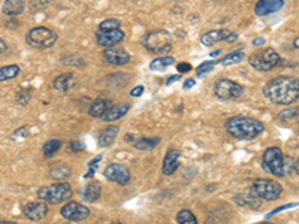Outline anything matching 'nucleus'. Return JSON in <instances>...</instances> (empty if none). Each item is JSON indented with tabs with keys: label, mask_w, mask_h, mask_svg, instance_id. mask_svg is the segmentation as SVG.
Returning <instances> with one entry per match:
<instances>
[{
	"label": "nucleus",
	"mask_w": 299,
	"mask_h": 224,
	"mask_svg": "<svg viewBox=\"0 0 299 224\" xmlns=\"http://www.w3.org/2000/svg\"><path fill=\"white\" fill-rule=\"evenodd\" d=\"M295 206H296V203H289V205L280 206V208H277V209H274L272 212H270V214L267 215V218H270V217L275 215V214H278V212H281V211H284V209H287V208H295Z\"/></svg>",
	"instance_id": "41"
},
{
	"label": "nucleus",
	"mask_w": 299,
	"mask_h": 224,
	"mask_svg": "<svg viewBox=\"0 0 299 224\" xmlns=\"http://www.w3.org/2000/svg\"><path fill=\"white\" fill-rule=\"evenodd\" d=\"M48 214V205L47 202H31L24 206V215L30 221H41Z\"/></svg>",
	"instance_id": "14"
},
{
	"label": "nucleus",
	"mask_w": 299,
	"mask_h": 224,
	"mask_svg": "<svg viewBox=\"0 0 299 224\" xmlns=\"http://www.w3.org/2000/svg\"><path fill=\"white\" fill-rule=\"evenodd\" d=\"M104 175L108 181L120 184V185H126L130 181V170L124 165H120V163L108 165L107 169L104 170Z\"/></svg>",
	"instance_id": "13"
},
{
	"label": "nucleus",
	"mask_w": 299,
	"mask_h": 224,
	"mask_svg": "<svg viewBox=\"0 0 299 224\" xmlns=\"http://www.w3.org/2000/svg\"><path fill=\"white\" fill-rule=\"evenodd\" d=\"M61 63L68 64V66H75V67H80V69L85 66V61L81 56H69L66 58H61Z\"/></svg>",
	"instance_id": "33"
},
{
	"label": "nucleus",
	"mask_w": 299,
	"mask_h": 224,
	"mask_svg": "<svg viewBox=\"0 0 299 224\" xmlns=\"http://www.w3.org/2000/svg\"><path fill=\"white\" fill-rule=\"evenodd\" d=\"M175 63V58L171 56H160L157 57V58H154L151 63H150V70H154V72H157V70H162V69H166V67H169V66H172Z\"/></svg>",
	"instance_id": "27"
},
{
	"label": "nucleus",
	"mask_w": 299,
	"mask_h": 224,
	"mask_svg": "<svg viewBox=\"0 0 299 224\" xmlns=\"http://www.w3.org/2000/svg\"><path fill=\"white\" fill-rule=\"evenodd\" d=\"M124 38H126V34L121 28H114V30H99L97 28V31H96V42L99 47H104V48L115 47L117 44L123 42Z\"/></svg>",
	"instance_id": "12"
},
{
	"label": "nucleus",
	"mask_w": 299,
	"mask_h": 224,
	"mask_svg": "<svg viewBox=\"0 0 299 224\" xmlns=\"http://www.w3.org/2000/svg\"><path fill=\"white\" fill-rule=\"evenodd\" d=\"M130 109V105L126 102V103H117V105H114V106H109L107 112L102 115V120L104 121H115V120H120V118H123L127 111Z\"/></svg>",
	"instance_id": "18"
},
{
	"label": "nucleus",
	"mask_w": 299,
	"mask_h": 224,
	"mask_svg": "<svg viewBox=\"0 0 299 224\" xmlns=\"http://www.w3.org/2000/svg\"><path fill=\"white\" fill-rule=\"evenodd\" d=\"M61 145H63V142L60 139L47 140V142L44 143V146H42V153H44V156H45L47 159H50V157H53L55 153L61 148Z\"/></svg>",
	"instance_id": "28"
},
{
	"label": "nucleus",
	"mask_w": 299,
	"mask_h": 224,
	"mask_svg": "<svg viewBox=\"0 0 299 224\" xmlns=\"http://www.w3.org/2000/svg\"><path fill=\"white\" fill-rule=\"evenodd\" d=\"M61 217L68 221H82L90 217V209L78 202H66V205L60 211Z\"/></svg>",
	"instance_id": "10"
},
{
	"label": "nucleus",
	"mask_w": 299,
	"mask_h": 224,
	"mask_svg": "<svg viewBox=\"0 0 299 224\" xmlns=\"http://www.w3.org/2000/svg\"><path fill=\"white\" fill-rule=\"evenodd\" d=\"M237 39H238V34L235 31H230L227 28H221V30H210V31H207L205 34H202L201 42L205 47H213L214 44H217L220 41L234 44Z\"/></svg>",
	"instance_id": "11"
},
{
	"label": "nucleus",
	"mask_w": 299,
	"mask_h": 224,
	"mask_svg": "<svg viewBox=\"0 0 299 224\" xmlns=\"http://www.w3.org/2000/svg\"><path fill=\"white\" fill-rule=\"evenodd\" d=\"M101 193H102V185H101V182L93 181V182L87 184V185L82 189L81 197H82V200L93 203V202H96V200L101 197Z\"/></svg>",
	"instance_id": "20"
},
{
	"label": "nucleus",
	"mask_w": 299,
	"mask_h": 224,
	"mask_svg": "<svg viewBox=\"0 0 299 224\" xmlns=\"http://www.w3.org/2000/svg\"><path fill=\"white\" fill-rule=\"evenodd\" d=\"M265 44V38H256V39H253V45L254 47H262Z\"/></svg>",
	"instance_id": "46"
},
{
	"label": "nucleus",
	"mask_w": 299,
	"mask_h": 224,
	"mask_svg": "<svg viewBox=\"0 0 299 224\" xmlns=\"http://www.w3.org/2000/svg\"><path fill=\"white\" fill-rule=\"evenodd\" d=\"M296 170H298L296 162L292 157L284 156V175H293V173H296Z\"/></svg>",
	"instance_id": "34"
},
{
	"label": "nucleus",
	"mask_w": 299,
	"mask_h": 224,
	"mask_svg": "<svg viewBox=\"0 0 299 224\" xmlns=\"http://www.w3.org/2000/svg\"><path fill=\"white\" fill-rule=\"evenodd\" d=\"M142 93H144V85H138L130 91V96L132 97H139V96H142Z\"/></svg>",
	"instance_id": "43"
},
{
	"label": "nucleus",
	"mask_w": 299,
	"mask_h": 224,
	"mask_svg": "<svg viewBox=\"0 0 299 224\" xmlns=\"http://www.w3.org/2000/svg\"><path fill=\"white\" fill-rule=\"evenodd\" d=\"M26 41L30 47L38 48V50H47L54 47L57 42V33L54 30L47 27H35L28 30Z\"/></svg>",
	"instance_id": "6"
},
{
	"label": "nucleus",
	"mask_w": 299,
	"mask_h": 224,
	"mask_svg": "<svg viewBox=\"0 0 299 224\" xmlns=\"http://www.w3.org/2000/svg\"><path fill=\"white\" fill-rule=\"evenodd\" d=\"M20 75V66L18 64H9V66H2L0 67V83L3 81H11Z\"/></svg>",
	"instance_id": "26"
},
{
	"label": "nucleus",
	"mask_w": 299,
	"mask_h": 224,
	"mask_svg": "<svg viewBox=\"0 0 299 224\" xmlns=\"http://www.w3.org/2000/svg\"><path fill=\"white\" fill-rule=\"evenodd\" d=\"M194 85H196V80H191V78H189V80H186V81H184L183 88H184V90H190V88H193Z\"/></svg>",
	"instance_id": "44"
},
{
	"label": "nucleus",
	"mask_w": 299,
	"mask_h": 224,
	"mask_svg": "<svg viewBox=\"0 0 299 224\" xmlns=\"http://www.w3.org/2000/svg\"><path fill=\"white\" fill-rule=\"evenodd\" d=\"M72 83H74V73H61L54 80L53 87L58 93H66L71 88Z\"/></svg>",
	"instance_id": "23"
},
{
	"label": "nucleus",
	"mask_w": 299,
	"mask_h": 224,
	"mask_svg": "<svg viewBox=\"0 0 299 224\" xmlns=\"http://www.w3.org/2000/svg\"><path fill=\"white\" fill-rule=\"evenodd\" d=\"M248 63L259 72H268L280 63V56L275 50L265 48L262 51H257V53L251 54L248 58Z\"/></svg>",
	"instance_id": "8"
},
{
	"label": "nucleus",
	"mask_w": 299,
	"mask_h": 224,
	"mask_svg": "<svg viewBox=\"0 0 299 224\" xmlns=\"http://www.w3.org/2000/svg\"><path fill=\"white\" fill-rule=\"evenodd\" d=\"M177 223L180 224H194L197 223V218H196V215L189 211V209H181L178 214H177Z\"/></svg>",
	"instance_id": "31"
},
{
	"label": "nucleus",
	"mask_w": 299,
	"mask_h": 224,
	"mask_svg": "<svg viewBox=\"0 0 299 224\" xmlns=\"http://www.w3.org/2000/svg\"><path fill=\"white\" fill-rule=\"evenodd\" d=\"M262 166L267 172H270L274 176L283 178L284 175V154L281 148L278 146H271L263 153L262 157Z\"/></svg>",
	"instance_id": "7"
},
{
	"label": "nucleus",
	"mask_w": 299,
	"mask_h": 224,
	"mask_svg": "<svg viewBox=\"0 0 299 224\" xmlns=\"http://www.w3.org/2000/svg\"><path fill=\"white\" fill-rule=\"evenodd\" d=\"M144 47L156 56H166L172 50V36L163 28L148 31L144 38Z\"/></svg>",
	"instance_id": "3"
},
{
	"label": "nucleus",
	"mask_w": 299,
	"mask_h": 224,
	"mask_svg": "<svg viewBox=\"0 0 299 224\" xmlns=\"http://www.w3.org/2000/svg\"><path fill=\"white\" fill-rule=\"evenodd\" d=\"M30 99H31V93H30V90H27V88H23V90H20L15 94V102L18 105H21V106H26L28 102H30Z\"/></svg>",
	"instance_id": "32"
},
{
	"label": "nucleus",
	"mask_w": 299,
	"mask_h": 224,
	"mask_svg": "<svg viewBox=\"0 0 299 224\" xmlns=\"http://www.w3.org/2000/svg\"><path fill=\"white\" fill-rule=\"evenodd\" d=\"M217 63L218 61H214V60H211V61H204V63H202V64L196 69V75H197V77H204L205 73L211 72Z\"/></svg>",
	"instance_id": "36"
},
{
	"label": "nucleus",
	"mask_w": 299,
	"mask_h": 224,
	"mask_svg": "<svg viewBox=\"0 0 299 224\" xmlns=\"http://www.w3.org/2000/svg\"><path fill=\"white\" fill-rule=\"evenodd\" d=\"M218 54H220V51H216V53H213V54H211V57H216L218 56Z\"/></svg>",
	"instance_id": "48"
},
{
	"label": "nucleus",
	"mask_w": 299,
	"mask_h": 224,
	"mask_svg": "<svg viewBox=\"0 0 299 224\" xmlns=\"http://www.w3.org/2000/svg\"><path fill=\"white\" fill-rule=\"evenodd\" d=\"M5 51H6V42L0 38V54L5 53Z\"/></svg>",
	"instance_id": "47"
},
{
	"label": "nucleus",
	"mask_w": 299,
	"mask_h": 224,
	"mask_svg": "<svg viewBox=\"0 0 299 224\" xmlns=\"http://www.w3.org/2000/svg\"><path fill=\"white\" fill-rule=\"evenodd\" d=\"M245 88L241 84L230 80H218L214 85V94L220 100H235L244 94Z\"/></svg>",
	"instance_id": "9"
},
{
	"label": "nucleus",
	"mask_w": 299,
	"mask_h": 224,
	"mask_svg": "<svg viewBox=\"0 0 299 224\" xmlns=\"http://www.w3.org/2000/svg\"><path fill=\"white\" fill-rule=\"evenodd\" d=\"M180 157H181V153L178 150H168L166 154H164L163 159V165H162V172L163 175H174L177 172V169L180 168Z\"/></svg>",
	"instance_id": "17"
},
{
	"label": "nucleus",
	"mask_w": 299,
	"mask_h": 224,
	"mask_svg": "<svg viewBox=\"0 0 299 224\" xmlns=\"http://www.w3.org/2000/svg\"><path fill=\"white\" fill-rule=\"evenodd\" d=\"M278 118L281 121H293V120L298 118V109L295 108V109H286V111L280 112L278 114Z\"/></svg>",
	"instance_id": "37"
},
{
	"label": "nucleus",
	"mask_w": 299,
	"mask_h": 224,
	"mask_svg": "<svg viewBox=\"0 0 299 224\" xmlns=\"http://www.w3.org/2000/svg\"><path fill=\"white\" fill-rule=\"evenodd\" d=\"M28 135H30V127H28V126H23L20 130H17V132L14 133V136L20 138V139H26Z\"/></svg>",
	"instance_id": "39"
},
{
	"label": "nucleus",
	"mask_w": 299,
	"mask_h": 224,
	"mask_svg": "<svg viewBox=\"0 0 299 224\" xmlns=\"http://www.w3.org/2000/svg\"><path fill=\"white\" fill-rule=\"evenodd\" d=\"M72 195H74L72 187L68 182H54L51 185L41 187L38 190V197L47 203H51V205L63 203V202L69 200Z\"/></svg>",
	"instance_id": "4"
},
{
	"label": "nucleus",
	"mask_w": 299,
	"mask_h": 224,
	"mask_svg": "<svg viewBox=\"0 0 299 224\" xmlns=\"http://www.w3.org/2000/svg\"><path fill=\"white\" fill-rule=\"evenodd\" d=\"M24 2L23 0H5L2 6V12L9 17H17L24 12Z\"/></svg>",
	"instance_id": "21"
},
{
	"label": "nucleus",
	"mask_w": 299,
	"mask_h": 224,
	"mask_svg": "<svg viewBox=\"0 0 299 224\" xmlns=\"http://www.w3.org/2000/svg\"><path fill=\"white\" fill-rule=\"evenodd\" d=\"M104 58L107 63L112 64V66H124L130 61V54L124 50L111 47L104 51Z\"/></svg>",
	"instance_id": "15"
},
{
	"label": "nucleus",
	"mask_w": 299,
	"mask_h": 224,
	"mask_svg": "<svg viewBox=\"0 0 299 224\" xmlns=\"http://www.w3.org/2000/svg\"><path fill=\"white\" fill-rule=\"evenodd\" d=\"M72 175V169L66 165H58V166H54L50 170V176L54 178V179H66Z\"/></svg>",
	"instance_id": "29"
},
{
	"label": "nucleus",
	"mask_w": 299,
	"mask_h": 224,
	"mask_svg": "<svg viewBox=\"0 0 299 224\" xmlns=\"http://www.w3.org/2000/svg\"><path fill=\"white\" fill-rule=\"evenodd\" d=\"M102 160V156H97V157H94L90 163H88V172L85 173V178H91L93 175H94V172H96V169L99 166V162Z\"/></svg>",
	"instance_id": "38"
},
{
	"label": "nucleus",
	"mask_w": 299,
	"mask_h": 224,
	"mask_svg": "<svg viewBox=\"0 0 299 224\" xmlns=\"http://www.w3.org/2000/svg\"><path fill=\"white\" fill-rule=\"evenodd\" d=\"M120 133V127L118 126H108L107 129H104L101 133H99V140H97V145L102 146V148H107L109 145H112L117 136Z\"/></svg>",
	"instance_id": "19"
},
{
	"label": "nucleus",
	"mask_w": 299,
	"mask_h": 224,
	"mask_svg": "<svg viewBox=\"0 0 299 224\" xmlns=\"http://www.w3.org/2000/svg\"><path fill=\"white\" fill-rule=\"evenodd\" d=\"M226 132L238 140H251L260 136L265 130V126L262 121L251 118V117H244V115H237L232 117L226 121L224 124Z\"/></svg>",
	"instance_id": "2"
},
{
	"label": "nucleus",
	"mask_w": 299,
	"mask_h": 224,
	"mask_svg": "<svg viewBox=\"0 0 299 224\" xmlns=\"http://www.w3.org/2000/svg\"><path fill=\"white\" fill-rule=\"evenodd\" d=\"M244 60V53L243 51H234V53H229L227 56H224L221 60H218V63L221 66H232V64H237V63H241Z\"/></svg>",
	"instance_id": "30"
},
{
	"label": "nucleus",
	"mask_w": 299,
	"mask_h": 224,
	"mask_svg": "<svg viewBox=\"0 0 299 224\" xmlns=\"http://www.w3.org/2000/svg\"><path fill=\"white\" fill-rule=\"evenodd\" d=\"M160 142V138H136V140H132L134 146L139 151H151L156 148Z\"/></svg>",
	"instance_id": "25"
},
{
	"label": "nucleus",
	"mask_w": 299,
	"mask_h": 224,
	"mask_svg": "<svg viewBox=\"0 0 299 224\" xmlns=\"http://www.w3.org/2000/svg\"><path fill=\"white\" fill-rule=\"evenodd\" d=\"M109 108V102L107 99H96L91 106L88 108V114L90 117L93 118H102V115L107 112V109Z\"/></svg>",
	"instance_id": "24"
},
{
	"label": "nucleus",
	"mask_w": 299,
	"mask_h": 224,
	"mask_svg": "<svg viewBox=\"0 0 299 224\" xmlns=\"http://www.w3.org/2000/svg\"><path fill=\"white\" fill-rule=\"evenodd\" d=\"M263 91L274 105H290L298 100L299 81L293 77H277L265 85Z\"/></svg>",
	"instance_id": "1"
},
{
	"label": "nucleus",
	"mask_w": 299,
	"mask_h": 224,
	"mask_svg": "<svg viewBox=\"0 0 299 224\" xmlns=\"http://www.w3.org/2000/svg\"><path fill=\"white\" fill-rule=\"evenodd\" d=\"M235 203L240 206H245V208H251V209H259L262 206V200L259 197L250 195H237L235 196Z\"/></svg>",
	"instance_id": "22"
},
{
	"label": "nucleus",
	"mask_w": 299,
	"mask_h": 224,
	"mask_svg": "<svg viewBox=\"0 0 299 224\" xmlns=\"http://www.w3.org/2000/svg\"><path fill=\"white\" fill-rule=\"evenodd\" d=\"M121 27V21L117 18H107L99 24V30H114Z\"/></svg>",
	"instance_id": "35"
},
{
	"label": "nucleus",
	"mask_w": 299,
	"mask_h": 224,
	"mask_svg": "<svg viewBox=\"0 0 299 224\" xmlns=\"http://www.w3.org/2000/svg\"><path fill=\"white\" fill-rule=\"evenodd\" d=\"M284 6V0H259L254 6V14L257 17H267L278 12Z\"/></svg>",
	"instance_id": "16"
},
{
	"label": "nucleus",
	"mask_w": 299,
	"mask_h": 224,
	"mask_svg": "<svg viewBox=\"0 0 299 224\" xmlns=\"http://www.w3.org/2000/svg\"><path fill=\"white\" fill-rule=\"evenodd\" d=\"M180 80H181V75H174V77H169V78H168L166 84L171 85L172 83H177V81H180Z\"/></svg>",
	"instance_id": "45"
},
{
	"label": "nucleus",
	"mask_w": 299,
	"mask_h": 224,
	"mask_svg": "<svg viewBox=\"0 0 299 224\" xmlns=\"http://www.w3.org/2000/svg\"><path fill=\"white\" fill-rule=\"evenodd\" d=\"M71 150H72L74 153L82 151V150H84V143L80 142V140H74V142H71Z\"/></svg>",
	"instance_id": "42"
},
{
	"label": "nucleus",
	"mask_w": 299,
	"mask_h": 224,
	"mask_svg": "<svg viewBox=\"0 0 299 224\" xmlns=\"http://www.w3.org/2000/svg\"><path fill=\"white\" fill-rule=\"evenodd\" d=\"M250 193L253 196L259 197L260 200H267V202H274L283 193V187L281 184H278L277 181L267 179V178H260L256 179L251 185Z\"/></svg>",
	"instance_id": "5"
},
{
	"label": "nucleus",
	"mask_w": 299,
	"mask_h": 224,
	"mask_svg": "<svg viewBox=\"0 0 299 224\" xmlns=\"http://www.w3.org/2000/svg\"><path fill=\"white\" fill-rule=\"evenodd\" d=\"M177 69H178V72H180V73H186V72H190L191 70V64L190 63H184V61H181V63H178V64H177Z\"/></svg>",
	"instance_id": "40"
}]
</instances>
